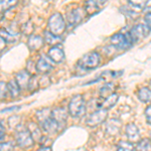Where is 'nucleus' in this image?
Returning <instances> with one entry per match:
<instances>
[{
  "instance_id": "15",
  "label": "nucleus",
  "mask_w": 151,
  "mask_h": 151,
  "mask_svg": "<svg viewBox=\"0 0 151 151\" xmlns=\"http://www.w3.org/2000/svg\"><path fill=\"white\" fill-rule=\"evenodd\" d=\"M43 45H45V40L40 35H32L28 37L27 47L29 50H31V52H38V50L42 48Z\"/></svg>"
},
{
  "instance_id": "27",
  "label": "nucleus",
  "mask_w": 151,
  "mask_h": 151,
  "mask_svg": "<svg viewBox=\"0 0 151 151\" xmlns=\"http://www.w3.org/2000/svg\"><path fill=\"white\" fill-rule=\"evenodd\" d=\"M33 30H35V25H33V23L31 22V21H27V22L23 23L22 26H21V28H20L21 33L24 35H26V36L32 35Z\"/></svg>"
},
{
  "instance_id": "29",
  "label": "nucleus",
  "mask_w": 151,
  "mask_h": 151,
  "mask_svg": "<svg viewBox=\"0 0 151 151\" xmlns=\"http://www.w3.org/2000/svg\"><path fill=\"white\" fill-rule=\"evenodd\" d=\"M128 3L135 8H145L149 0H127Z\"/></svg>"
},
{
  "instance_id": "14",
  "label": "nucleus",
  "mask_w": 151,
  "mask_h": 151,
  "mask_svg": "<svg viewBox=\"0 0 151 151\" xmlns=\"http://www.w3.org/2000/svg\"><path fill=\"white\" fill-rule=\"evenodd\" d=\"M121 128H122V122H121V120H119L117 118L110 119L106 123V127H105L106 133L111 136H115L117 134H119Z\"/></svg>"
},
{
  "instance_id": "9",
  "label": "nucleus",
  "mask_w": 151,
  "mask_h": 151,
  "mask_svg": "<svg viewBox=\"0 0 151 151\" xmlns=\"http://www.w3.org/2000/svg\"><path fill=\"white\" fill-rule=\"evenodd\" d=\"M118 99H119V96L116 93L112 94L111 96L107 97V98H100L96 101V107L99 109L109 110V109L113 108L117 104Z\"/></svg>"
},
{
  "instance_id": "32",
  "label": "nucleus",
  "mask_w": 151,
  "mask_h": 151,
  "mask_svg": "<svg viewBox=\"0 0 151 151\" xmlns=\"http://www.w3.org/2000/svg\"><path fill=\"white\" fill-rule=\"evenodd\" d=\"M144 24L151 30V12H147L144 16Z\"/></svg>"
},
{
  "instance_id": "8",
  "label": "nucleus",
  "mask_w": 151,
  "mask_h": 151,
  "mask_svg": "<svg viewBox=\"0 0 151 151\" xmlns=\"http://www.w3.org/2000/svg\"><path fill=\"white\" fill-rule=\"evenodd\" d=\"M38 125H40V127L41 128V130H42L43 132H45L47 134H55V133H57L58 130H60L58 124L53 120L52 115H50L45 119H43L42 121L38 122Z\"/></svg>"
},
{
  "instance_id": "6",
  "label": "nucleus",
  "mask_w": 151,
  "mask_h": 151,
  "mask_svg": "<svg viewBox=\"0 0 151 151\" xmlns=\"http://www.w3.org/2000/svg\"><path fill=\"white\" fill-rule=\"evenodd\" d=\"M150 29L145 25V24H137V25L133 26L130 29V31L128 32V35L130 37L132 43L137 42V41L141 40L142 38H144L145 36L149 33Z\"/></svg>"
},
{
  "instance_id": "34",
  "label": "nucleus",
  "mask_w": 151,
  "mask_h": 151,
  "mask_svg": "<svg viewBox=\"0 0 151 151\" xmlns=\"http://www.w3.org/2000/svg\"><path fill=\"white\" fill-rule=\"evenodd\" d=\"M145 117H146V121H147V123L149 124V125H151V105L146 108Z\"/></svg>"
},
{
  "instance_id": "22",
  "label": "nucleus",
  "mask_w": 151,
  "mask_h": 151,
  "mask_svg": "<svg viewBox=\"0 0 151 151\" xmlns=\"http://www.w3.org/2000/svg\"><path fill=\"white\" fill-rule=\"evenodd\" d=\"M27 129L29 132H30L31 136L33 137V139L40 142L42 135H41V128L40 127V125H37L35 123H29Z\"/></svg>"
},
{
  "instance_id": "21",
  "label": "nucleus",
  "mask_w": 151,
  "mask_h": 151,
  "mask_svg": "<svg viewBox=\"0 0 151 151\" xmlns=\"http://www.w3.org/2000/svg\"><path fill=\"white\" fill-rule=\"evenodd\" d=\"M7 87H8V94L11 96V98L17 99L20 96V88L18 87L17 83L15 82V80H11L7 83Z\"/></svg>"
},
{
  "instance_id": "38",
  "label": "nucleus",
  "mask_w": 151,
  "mask_h": 151,
  "mask_svg": "<svg viewBox=\"0 0 151 151\" xmlns=\"http://www.w3.org/2000/svg\"><path fill=\"white\" fill-rule=\"evenodd\" d=\"M145 10L147 11V12H151V5H150V6H148V7H146Z\"/></svg>"
},
{
  "instance_id": "37",
  "label": "nucleus",
  "mask_w": 151,
  "mask_h": 151,
  "mask_svg": "<svg viewBox=\"0 0 151 151\" xmlns=\"http://www.w3.org/2000/svg\"><path fill=\"white\" fill-rule=\"evenodd\" d=\"M36 151H52V148L50 146H42V147H40V149H37Z\"/></svg>"
},
{
  "instance_id": "5",
  "label": "nucleus",
  "mask_w": 151,
  "mask_h": 151,
  "mask_svg": "<svg viewBox=\"0 0 151 151\" xmlns=\"http://www.w3.org/2000/svg\"><path fill=\"white\" fill-rule=\"evenodd\" d=\"M108 116V110L105 109H98L97 111L93 112L86 120V124L89 127H96V126L101 125L105 122Z\"/></svg>"
},
{
  "instance_id": "26",
  "label": "nucleus",
  "mask_w": 151,
  "mask_h": 151,
  "mask_svg": "<svg viewBox=\"0 0 151 151\" xmlns=\"http://www.w3.org/2000/svg\"><path fill=\"white\" fill-rule=\"evenodd\" d=\"M137 151H151V140L150 139H142L137 143L136 146Z\"/></svg>"
},
{
  "instance_id": "20",
  "label": "nucleus",
  "mask_w": 151,
  "mask_h": 151,
  "mask_svg": "<svg viewBox=\"0 0 151 151\" xmlns=\"http://www.w3.org/2000/svg\"><path fill=\"white\" fill-rule=\"evenodd\" d=\"M42 38H43V40H45V43L50 45V47H55V45H58V43H60V41H62V36L55 35L53 33H52L48 30H45V32H43Z\"/></svg>"
},
{
  "instance_id": "33",
  "label": "nucleus",
  "mask_w": 151,
  "mask_h": 151,
  "mask_svg": "<svg viewBox=\"0 0 151 151\" xmlns=\"http://www.w3.org/2000/svg\"><path fill=\"white\" fill-rule=\"evenodd\" d=\"M4 137H5V127H4L2 120H0V143L4 140Z\"/></svg>"
},
{
  "instance_id": "35",
  "label": "nucleus",
  "mask_w": 151,
  "mask_h": 151,
  "mask_svg": "<svg viewBox=\"0 0 151 151\" xmlns=\"http://www.w3.org/2000/svg\"><path fill=\"white\" fill-rule=\"evenodd\" d=\"M7 47V42L2 36H0V52H2Z\"/></svg>"
},
{
  "instance_id": "10",
  "label": "nucleus",
  "mask_w": 151,
  "mask_h": 151,
  "mask_svg": "<svg viewBox=\"0 0 151 151\" xmlns=\"http://www.w3.org/2000/svg\"><path fill=\"white\" fill-rule=\"evenodd\" d=\"M50 115H52L53 120L58 124L60 129H63L65 127V123H67V119H68V112L65 111V109L62 108V107L55 108L50 112Z\"/></svg>"
},
{
  "instance_id": "7",
  "label": "nucleus",
  "mask_w": 151,
  "mask_h": 151,
  "mask_svg": "<svg viewBox=\"0 0 151 151\" xmlns=\"http://www.w3.org/2000/svg\"><path fill=\"white\" fill-rule=\"evenodd\" d=\"M111 42L114 47L117 48H121V50H125L128 48L132 45V41H131L130 37H129L128 33L127 35H123V33H116L111 37Z\"/></svg>"
},
{
  "instance_id": "25",
  "label": "nucleus",
  "mask_w": 151,
  "mask_h": 151,
  "mask_svg": "<svg viewBox=\"0 0 151 151\" xmlns=\"http://www.w3.org/2000/svg\"><path fill=\"white\" fill-rule=\"evenodd\" d=\"M18 0H0V12H5L16 6Z\"/></svg>"
},
{
  "instance_id": "39",
  "label": "nucleus",
  "mask_w": 151,
  "mask_h": 151,
  "mask_svg": "<svg viewBox=\"0 0 151 151\" xmlns=\"http://www.w3.org/2000/svg\"><path fill=\"white\" fill-rule=\"evenodd\" d=\"M150 86H151V81H150Z\"/></svg>"
},
{
  "instance_id": "13",
  "label": "nucleus",
  "mask_w": 151,
  "mask_h": 151,
  "mask_svg": "<svg viewBox=\"0 0 151 151\" xmlns=\"http://www.w3.org/2000/svg\"><path fill=\"white\" fill-rule=\"evenodd\" d=\"M31 75L29 74L26 70H22L20 72H18L17 74L15 75V82L17 83L18 87L20 88V90H26L28 88V84L29 81H30Z\"/></svg>"
},
{
  "instance_id": "17",
  "label": "nucleus",
  "mask_w": 151,
  "mask_h": 151,
  "mask_svg": "<svg viewBox=\"0 0 151 151\" xmlns=\"http://www.w3.org/2000/svg\"><path fill=\"white\" fill-rule=\"evenodd\" d=\"M0 36H2L7 43H13L18 40L19 33L13 30L11 27H3L0 29Z\"/></svg>"
},
{
  "instance_id": "23",
  "label": "nucleus",
  "mask_w": 151,
  "mask_h": 151,
  "mask_svg": "<svg viewBox=\"0 0 151 151\" xmlns=\"http://www.w3.org/2000/svg\"><path fill=\"white\" fill-rule=\"evenodd\" d=\"M138 99L140 100L142 103H151V90L149 88H141L138 91Z\"/></svg>"
},
{
  "instance_id": "2",
  "label": "nucleus",
  "mask_w": 151,
  "mask_h": 151,
  "mask_svg": "<svg viewBox=\"0 0 151 151\" xmlns=\"http://www.w3.org/2000/svg\"><path fill=\"white\" fill-rule=\"evenodd\" d=\"M69 114L74 118H80L86 114V102L82 95H76L70 99L69 107Z\"/></svg>"
},
{
  "instance_id": "16",
  "label": "nucleus",
  "mask_w": 151,
  "mask_h": 151,
  "mask_svg": "<svg viewBox=\"0 0 151 151\" xmlns=\"http://www.w3.org/2000/svg\"><path fill=\"white\" fill-rule=\"evenodd\" d=\"M83 18H84V12L81 8L74 9V10L68 12L67 14V21L70 26H74L76 24L80 23Z\"/></svg>"
},
{
  "instance_id": "1",
  "label": "nucleus",
  "mask_w": 151,
  "mask_h": 151,
  "mask_svg": "<svg viewBox=\"0 0 151 151\" xmlns=\"http://www.w3.org/2000/svg\"><path fill=\"white\" fill-rule=\"evenodd\" d=\"M65 27H67V23L64 19V16L60 13V12H55L53 13L47 21V28L48 31H50L55 35L62 36L65 33Z\"/></svg>"
},
{
  "instance_id": "4",
  "label": "nucleus",
  "mask_w": 151,
  "mask_h": 151,
  "mask_svg": "<svg viewBox=\"0 0 151 151\" xmlns=\"http://www.w3.org/2000/svg\"><path fill=\"white\" fill-rule=\"evenodd\" d=\"M15 141L16 144L22 149H28L35 144V139L31 136L28 129L23 127L17 130V132L15 134Z\"/></svg>"
},
{
  "instance_id": "11",
  "label": "nucleus",
  "mask_w": 151,
  "mask_h": 151,
  "mask_svg": "<svg viewBox=\"0 0 151 151\" xmlns=\"http://www.w3.org/2000/svg\"><path fill=\"white\" fill-rule=\"evenodd\" d=\"M108 0H86L85 1V11L89 15L97 13L103 7Z\"/></svg>"
},
{
  "instance_id": "3",
  "label": "nucleus",
  "mask_w": 151,
  "mask_h": 151,
  "mask_svg": "<svg viewBox=\"0 0 151 151\" xmlns=\"http://www.w3.org/2000/svg\"><path fill=\"white\" fill-rule=\"evenodd\" d=\"M101 63V55L97 52H91L84 55L80 58L78 65L83 70H94L99 67Z\"/></svg>"
},
{
  "instance_id": "28",
  "label": "nucleus",
  "mask_w": 151,
  "mask_h": 151,
  "mask_svg": "<svg viewBox=\"0 0 151 151\" xmlns=\"http://www.w3.org/2000/svg\"><path fill=\"white\" fill-rule=\"evenodd\" d=\"M134 146L129 141H120L117 145V151H133Z\"/></svg>"
},
{
  "instance_id": "12",
  "label": "nucleus",
  "mask_w": 151,
  "mask_h": 151,
  "mask_svg": "<svg viewBox=\"0 0 151 151\" xmlns=\"http://www.w3.org/2000/svg\"><path fill=\"white\" fill-rule=\"evenodd\" d=\"M47 58L55 64H60L65 60V52L58 45L52 47L47 52Z\"/></svg>"
},
{
  "instance_id": "31",
  "label": "nucleus",
  "mask_w": 151,
  "mask_h": 151,
  "mask_svg": "<svg viewBox=\"0 0 151 151\" xmlns=\"http://www.w3.org/2000/svg\"><path fill=\"white\" fill-rule=\"evenodd\" d=\"M15 146L12 142H1L0 143V151H14Z\"/></svg>"
},
{
  "instance_id": "19",
  "label": "nucleus",
  "mask_w": 151,
  "mask_h": 151,
  "mask_svg": "<svg viewBox=\"0 0 151 151\" xmlns=\"http://www.w3.org/2000/svg\"><path fill=\"white\" fill-rule=\"evenodd\" d=\"M126 136H127L128 140H130L131 142H136V141H138V139H139V137H140L139 128L133 123L128 124V125L126 126Z\"/></svg>"
},
{
  "instance_id": "24",
  "label": "nucleus",
  "mask_w": 151,
  "mask_h": 151,
  "mask_svg": "<svg viewBox=\"0 0 151 151\" xmlns=\"http://www.w3.org/2000/svg\"><path fill=\"white\" fill-rule=\"evenodd\" d=\"M116 87L112 83H107L103 87L100 89V98H107V97L111 96L112 94H114Z\"/></svg>"
},
{
  "instance_id": "30",
  "label": "nucleus",
  "mask_w": 151,
  "mask_h": 151,
  "mask_svg": "<svg viewBox=\"0 0 151 151\" xmlns=\"http://www.w3.org/2000/svg\"><path fill=\"white\" fill-rule=\"evenodd\" d=\"M8 96V87L7 83L0 81V100H5Z\"/></svg>"
},
{
  "instance_id": "18",
  "label": "nucleus",
  "mask_w": 151,
  "mask_h": 151,
  "mask_svg": "<svg viewBox=\"0 0 151 151\" xmlns=\"http://www.w3.org/2000/svg\"><path fill=\"white\" fill-rule=\"evenodd\" d=\"M52 69V65L50 64V62L48 60V58H45V57H40L35 64V70L40 74L45 75L48 72H50Z\"/></svg>"
},
{
  "instance_id": "36",
  "label": "nucleus",
  "mask_w": 151,
  "mask_h": 151,
  "mask_svg": "<svg viewBox=\"0 0 151 151\" xmlns=\"http://www.w3.org/2000/svg\"><path fill=\"white\" fill-rule=\"evenodd\" d=\"M20 108V106H13V107H9L7 109H4V110H1V113H5V112H10V111H15L18 110Z\"/></svg>"
}]
</instances>
